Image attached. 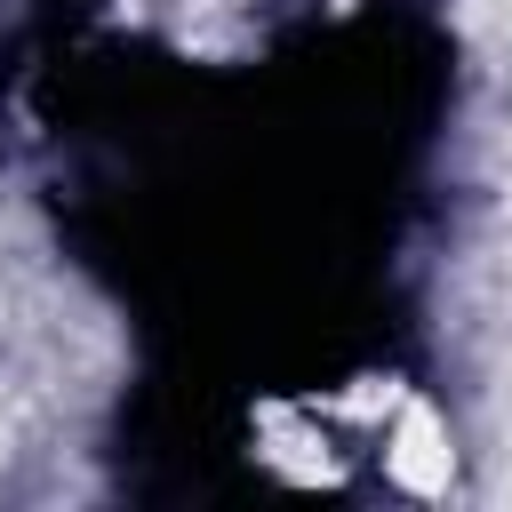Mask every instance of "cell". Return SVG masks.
<instances>
[{"label": "cell", "instance_id": "cell-1", "mask_svg": "<svg viewBox=\"0 0 512 512\" xmlns=\"http://www.w3.org/2000/svg\"><path fill=\"white\" fill-rule=\"evenodd\" d=\"M392 472L408 480V488H448V448H440V424L424 416V408H408L400 416V440H392Z\"/></svg>", "mask_w": 512, "mask_h": 512}]
</instances>
